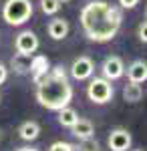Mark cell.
Masks as SVG:
<instances>
[{
  "instance_id": "obj_24",
  "label": "cell",
  "mask_w": 147,
  "mask_h": 151,
  "mask_svg": "<svg viewBox=\"0 0 147 151\" xmlns=\"http://www.w3.org/2000/svg\"><path fill=\"white\" fill-rule=\"evenodd\" d=\"M133 151H145V149H133Z\"/></svg>"
},
{
  "instance_id": "obj_14",
  "label": "cell",
  "mask_w": 147,
  "mask_h": 151,
  "mask_svg": "<svg viewBox=\"0 0 147 151\" xmlns=\"http://www.w3.org/2000/svg\"><path fill=\"white\" fill-rule=\"evenodd\" d=\"M18 135H20V139H24V141L38 139V135H40V125H38L36 121H24L22 125L18 127Z\"/></svg>"
},
{
  "instance_id": "obj_6",
  "label": "cell",
  "mask_w": 147,
  "mask_h": 151,
  "mask_svg": "<svg viewBox=\"0 0 147 151\" xmlns=\"http://www.w3.org/2000/svg\"><path fill=\"white\" fill-rule=\"evenodd\" d=\"M133 143V137L131 133L125 127H117L109 133V139H107V145L111 151H127Z\"/></svg>"
},
{
  "instance_id": "obj_19",
  "label": "cell",
  "mask_w": 147,
  "mask_h": 151,
  "mask_svg": "<svg viewBox=\"0 0 147 151\" xmlns=\"http://www.w3.org/2000/svg\"><path fill=\"white\" fill-rule=\"evenodd\" d=\"M48 151H75V145H71L67 141H55L48 147Z\"/></svg>"
},
{
  "instance_id": "obj_10",
  "label": "cell",
  "mask_w": 147,
  "mask_h": 151,
  "mask_svg": "<svg viewBox=\"0 0 147 151\" xmlns=\"http://www.w3.org/2000/svg\"><path fill=\"white\" fill-rule=\"evenodd\" d=\"M125 73H127V79H129V83H137V85H141V83L147 81V63L145 60H133L127 69H125Z\"/></svg>"
},
{
  "instance_id": "obj_23",
  "label": "cell",
  "mask_w": 147,
  "mask_h": 151,
  "mask_svg": "<svg viewBox=\"0 0 147 151\" xmlns=\"http://www.w3.org/2000/svg\"><path fill=\"white\" fill-rule=\"evenodd\" d=\"M16 151H38L36 147H30V145H24V147H18Z\"/></svg>"
},
{
  "instance_id": "obj_21",
  "label": "cell",
  "mask_w": 147,
  "mask_h": 151,
  "mask_svg": "<svg viewBox=\"0 0 147 151\" xmlns=\"http://www.w3.org/2000/svg\"><path fill=\"white\" fill-rule=\"evenodd\" d=\"M119 4H121V8H125V10H133L137 4H139V0H119Z\"/></svg>"
},
{
  "instance_id": "obj_17",
  "label": "cell",
  "mask_w": 147,
  "mask_h": 151,
  "mask_svg": "<svg viewBox=\"0 0 147 151\" xmlns=\"http://www.w3.org/2000/svg\"><path fill=\"white\" fill-rule=\"evenodd\" d=\"M75 151H101V145L95 137H89V139H81L79 145H75Z\"/></svg>"
},
{
  "instance_id": "obj_7",
  "label": "cell",
  "mask_w": 147,
  "mask_h": 151,
  "mask_svg": "<svg viewBox=\"0 0 147 151\" xmlns=\"http://www.w3.org/2000/svg\"><path fill=\"white\" fill-rule=\"evenodd\" d=\"M101 73L105 79H109V81H117V79H121L125 75V65H123V58L117 57V55H111V57H107L103 60L101 65Z\"/></svg>"
},
{
  "instance_id": "obj_3",
  "label": "cell",
  "mask_w": 147,
  "mask_h": 151,
  "mask_svg": "<svg viewBox=\"0 0 147 151\" xmlns=\"http://www.w3.org/2000/svg\"><path fill=\"white\" fill-rule=\"evenodd\" d=\"M32 2L30 0H6L2 6V20L10 26H22L32 16Z\"/></svg>"
},
{
  "instance_id": "obj_12",
  "label": "cell",
  "mask_w": 147,
  "mask_h": 151,
  "mask_svg": "<svg viewBox=\"0 0 147 151\" xmlns=\"http://www.w3.org/2000/svg\"><path fill=\"white\" fill-rule=\"evenodd\" d=\"M30 58H32V55L14 52V57L10 58V69L16 75H30Z\"/></svg>"
},
{
  "instance_id": "obj_8",
  "label": "cell",
  "mask_w": 147,
  "mask_h": 151,
  "mask_svg": "<svg viewBox=\"0 0 147 151\" xmlns=\"http://www.w3.org/2000/svg\"><path fill=\"white\" fill-rule=\"evenodd\" d=\"M38 47H40V40H38V36L34 35L32 30H22L20 35L16 36V40H14L16 52H24V55H32V52H36Z\"/></svg>"
},
{
  "instance_id": "obj_15",
  "label": "cell",
  "mask_w": 147,
  "mask_h": 151,
  "mask_svg": "<svg viewBox=\"0 0 147 151\" xmlns=\"http://www.w3.org/2000/svg\"><path fill=\"white\" fill-rule=\"evenodd\" d=\"M58 117H57V121H58V125H63V127H67L71 129L75 123H77V119H79V113L73 109V107H63V109H58L57 111Z\"/></svg>"
},
{
  "instance_id": "obj_26",
  "label": "cell",
  "mask_w": 147,
  "mask_h": 151,
  "mask_svg": "<svg viewBox=\"0 0 147 151\" xmlns=\"http://www.w3.org/2000/svg\"><path fill=\"white\" fill-rule=\"evenodd\" d=\"M61 2H68V0H61Z\"/></svg>"
},
{
  "instance_id": "obj_20",
  "label": "cell",
  "mask_w": 147,
  "mask_h": 151,
  "mask_svg": "<svg viewBox=\"0 0 147 151\" xmlns=\"http://www.w3.org/2000/svg\"><path fill=\"white\" fill-rule=\"evenodd\" d=\"M147 22L145 20H143V22L139 24V28H137V38H139V42H143V45H145L147 42Z\"/></svg>"
},
{
  "instance_id": "obj_1",
  "label": "cell",
  "mask_w": 147,
  "mask_h": 151,
  "mask_svg": "<svg viewBox=\"0 0 147 151\" xmlns=\"http://www.w3.org/2000/svg\"><path fill=\"white\" fill-rule=\"evenodd\" d=\"M85 36L93 42H109L113 40L121 28V10L111 6L105 0H89L83 4L79 14Z\"/></svg>"
},
{
  "instance_id": "obj_9",
  "label": "cell",
  "mask_w": 147,
  "mask_h": 151,
  "mask_svg": "<svg viewBox=\"0 0 147 151\" xmlns=\"http://www.w3.org/2000/svg\"><path fill=\"white\" fill-rule=\"evenodd\" d=\"M68 30H71V24L65 18H53L50 22L46 24V32H48V36L53 40H65Z\"/></svg>"
},
{
  "instance_id": "obj_22",
  "label": "cell",
  "mask_w": 147,
  "mask_h": 151,
  "mask_svg": "<svg viewBox=\"0 0 147 151\" xmlns=\"http://www.w3.org/2000/svg\"><path fill=\"white\" fill-rule=\"evenodd\" d=\"M6 79H8V67L0 63V85H4Z\"/></svg>"
},
{
  "instance_id": "obj_25",
  "label": "cell",
  "mask_w": 147,
  "mask_h": 151,
  "mask_svg": "<svg viewBox=\"0 0 147 151\" xmlns=\"http://www.w3.org/2000/svg\"><path fill=\"white\" fill-rule=\"evenodd\" d=\"M0 139H2V131H0Z\"/></svg>"
},
{
  "instance_id": "obj_2",
  "label": "cell",
  "mask_w": 147,
  "mask_h": 151,
  "mask_svg": "<svg viewBox=\"0 0 147 151\" xmlns=\"http://www.w3.org/2000/svg\"><path fill=\"white\" fill-rule=\"evenodd\" d=\"M36 85V101L48 111H58L73 101V85L68 83V73L63 65L50 67L45 77H40Z\"/></svg>"
},
{
  "instance_id": "obj_16",
  "label": "cell",
  "mask_w": 147,
  "mask_h": 151,
  "mask_svg": "<svg viewBox=\"0 0 147 151\" xmlns=\"http://www.w3.org/2000/svg\"><path fill=\"white\" fill-rule=\"evenodd\" d=\"M123 99L127 103H139L143 99V89L137 83H129L123 87Z\"/></svg>"
},
{
  "instance_id": "obj_13",
  "label": "cell",
  "mask_w": 147,
  "mask_h": 151,
  "mask_svg": "<svg viewBox=\"0 0 147 151\" xmlns=\"http://www.w3.org/2000/svg\"><path fill=\"white\" fill-rule=\"evenodd\" d=\"M71 133L77 137V139H89V137H95V127L89 119H77V123L71 127Z\"/></svg>"
},
{
  "instance_id": "obj_11",
  "label": "cell",
  "mask_w": 147,
  "mask_h": 151,
  "mask_svg": "<svg viewBox=\"0 0 147 151\" xmlns=\"http://www.w3.org/2000/svg\"><path fill=\"white\" fill-rule=\"evenodd\" d=\"M50 69V60L45 55H32L30 58V77H32V83H36L40 77H45Z\"/></svg>"
},
{
  "instance_id": "obj_4",
  "label": "cell",
  "mask_w": 147,
  "mask_h": 151,
  "mask_svg": "<svg viewBox=\"0 0 147 151\" xmlns=\"http://www.w3.org/2000/svg\"><path fill=\"white\" fill-rule=\"evenodd\" d=\"M113 95H115L113 85H111L109 79H105V77H95L87 85V97L95 105H107L113 99Z\"/></svg>"
},
{
  "instance_id": "obj_5",
  "label": "cell",
  "mask_w": 147,
  "mask_h": 151,
  "mask_svg": "<svg viewBox=\"0 0 147 151\" xmlns=\"http://www.w3.org/2000/svg\"><path fill=\"white\" fill-rule=\"evenodd\" d=\"M68 73H71V77L75 81H87V79L93 77V73H95V63H93V58L85 57V55L83 57H77L73 60Z\"/></svg>"
},
{
  "instance_id": "obj_18",
  "label": "cell",
  "mask_w": 147,
  "mask_h": 151,
  "mask_svg": "<svg viewBox=\"0 0 147 151\" xmlns=\"http://www.w3.org/2000/svg\"><path fill=\"white\" fill-rule=\"evenodd\" d=\"M38 4H40V10L45 12V14H57L61 10V0H38Z\"/></svg>"
}]
</instances>
